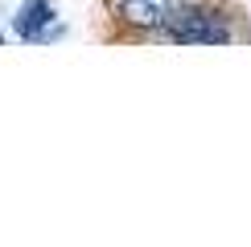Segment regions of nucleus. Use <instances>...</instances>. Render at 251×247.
Returning <instances> with one entry per match:
<instances>
[{"mask_svg":"<svg viewBox=\"0 0 251 247\" xmlns=\"http://www.w3.org/2000/svg\"><path fill=\"white\" fill-rule=\"evenodd\" d=\"M156 37L173 41V46H226V41H235V29H231V17L223 8H210L202 0H194Z\"/></svg>","mask_w":251,"mask_h":247,"instance_id":"nucleus-1","label":"nucleus"},{"mask_svg":"<svg viewBox=\"0 0 251 247\" xmlns=\"http://www.w3.org/2000/svg\"><path fill=\"white\" fill-rule=\"evenodd\" d=\"M194 0H111V17L132 33H161L169 21Z\"/></svg>","mask_w":251,"mask_h":247,"instance_id":"nucleus-2","label":"nucleus"},{"mask_svg":"<svg viewBox=\"0 0 251 247\" xmlns=\"http://www.w3.org/2000/svg\"><path fill=\"white\" fill-rule=\"evenodd\" d=\"M54 4L50 0H25L13 17V33L25 37V41H50L54 37Z\"/></svg>","mask_w":251,"mask_h":247,"instance_id":"nucleus-3","label":"nucleus"},{"mask_svg":"<svg viewBox=\"0 0 251 247\" xmlns=\"http://www.w3.org/2000/svg\"><path fill=\"white\" fill-rule=\"evenodd\" d=\"M0 41H4V37H0Z\"/></svg>","mask_w":251,"mask_h":247,"instance_id":"nucleus-4","label":"nucleus"}]
</instances>
